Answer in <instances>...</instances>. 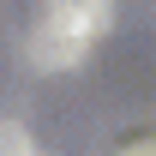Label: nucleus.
Wrapping results in <instances>:
<instances>
[{"label": "nucleus", "instance_id": "7ed1b4c3", "mask_svg": "<svg viewBox=\"0 0 156 156\" xmlns=\"http://www.w3.org/2000/svg\"><path fill=\"white\" fill-rule=\"evenodd\" d=\"M0 156H42V150H36V138H30V126L0 120Z\"/></svg>", "mask_w": 156, "mask_h": 156}, {"label": "nucleus", "instance_id": "20e7f679", "mask_svg": "<svg viewBox=\"0 0 156 156\" xmlns=\"http://www.w3.org/2000/svg\"><path fill=\"white\" fill-rule=\"evenodd\" d=\"M120 156H156V138H138V144H126Z\"/></svg>", "mask_w": 156, "mask_h": 156}, {"label": "nucleus", "instance_id": "f257e3e1", "mask_svg": "<svg viewBox=\"0 0 156 156\" xmlns=\"http://www.w3.org/2000/svg\"><path fill=\"white\" fill-rule=\"evenodd\" d=\"M84 60H90V42L72 36V30H60V24L36 18L24 30V66H30V72H72Z\"/></svg>", "mask_w": 156, "mask_h": 156}, {"label": "nucleus", "instance_id": "f03ea898", "mask_svg": "<svg viewBox=\"0 0 156 156\" xmlns=\"http://www.w3.org/2000/svg\"><path fill=\"white\" fill-rule=\"evenodd\" d=\"M36 18L60 24V30H72V36H84V42H96L102 30L114 24V0H42Z\"/></svg>", "mask_w": 156, "mask_h": 156}]
</instances>
